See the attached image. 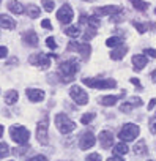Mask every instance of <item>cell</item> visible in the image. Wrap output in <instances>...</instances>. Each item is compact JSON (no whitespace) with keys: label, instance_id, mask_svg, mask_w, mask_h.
<instances>
[{"label":"cell","instance_id":"1","mask_svg":"<svg viewBox=\"0 0 156 161\" xmlns=\"http://www.w3.org/2000/svg\"><path fill=\"white\" fill-rule=\"evenodd\" d=\"M58 71L62 73V82H69V80L74 79L76 73L79 71V62L76 58L65 60L58 65Z\"/></svg>","mask_w":156,"mask_h":161},{"label":"cell","instance_id":"2","mask_svg":"<svg viewBox=\"0 0 156 161\" xmlns=\"http://www.w3.org/2000/svg\"><path fill=\"white\" fill-rule=\"evenodd\" d=\"M82 82L87 86V87H92V89H115L117 87V82L115 79H103V77H84Z\"/></svg>","mask_w":156,"mask_h":161},{"label":"cell","instance_id":"3","mask_svg":"<svg viewBox=\"0 0 156 161\" xmlns=\"http://www.w3.org/2000/svg\"><path fill=\"white\" fill-rule=\"evenodd\" d=\"M10 136H11V139H13L16 144L24 145V144H27L29 139H30V131H29L25 126H22V125H13V126L10 128Z\"/></svg>","mask_w":156,"mask_h":161},{"label":"cell","instance_id":"4","mask_svg":"<svg viewBox=\"0 0 156 161\" xmlns=\"http://www.w3.org/2000/svg\"><path fill=\"white\" fill-rule=\"evenodd\" d=\"M55 126H57V130L62 134H68V133H71V131L76 130V123L66 114H63V112H60V114L55 115Z\"/></svg>","mask_w":156,"mask_h":161},{"label":"cell","instance_id":"5","mask_svg":"<svg viewBox=\"0 0 156 161\" xmlns=\"http://www.w3.org/2000/svg\"><path fill=\"white\" fill-rule=\"evenodd\" d=\"M139 133H140L139 125H136V123H126V125H123V128L120 130L118 137H120V141H123V142H131V141H134V139L139 136Z\"/></svg>","mask_w":156,"mask_h":161},{"label":"cell","instance_id":"6","mask_svg":"<svg viewBox=\"0 0 156 161\" xmlns=\"http://www.w3.org/2000/svg\"><path fill=\"white\" fill-rule=\"evenodd\" d=\"M69 97L73 98V101L79 106H85L89 103V93L81 87V86H73L69 89Z\"/></svg>","mask_w":156,"mask_h":161},{"label":"cell","instance_id":"7","mask_svg":"<svg viewBox=\"0 0 156 161\" xmlns=\"http://www.w3.org/2000/svg\"><path fill=\"white\" fill-rule=\"evenodd\" d=\"M73 18H74V11H73V8H71L68 3L62 5L60 10L57 11V19H58L62 24H69V22L73 21Z\"/></svg>","mask_w":156,"mask_h":161},{"label":"cell","instance_id":"8","mask_svg":"<svg viewBox=\"0 0 156 161\" xmlns=\"http://www.w3.org/2000/svg\"><path fill=\"white\" fill-rule=\"evenodd\" d=\"M96 16L103 18V16H114L117 13H123V8L118 5H106V7H98L93 10Z\"/></svg>","mask_w":156,"mask_h":161},{"label":"cell","instance_id":"9","mask_svg":"<svg viewBox=\"0 0 156 161\" xmlns=\"http://www.w3.org/2000/svg\"><path fill=\"white\" fill-rule=\"evenodd\" d=\"M47 126H49L47 119H43V120L38 123V126H36V139H38V142L43 144V145H46L47 141H49V137H47Z\"/></svg>","mask_w":156,"mask_h":161},{"label":"cell","instance_id":"10","mask_svg":"<svg viewBox=\"0 0 156 161\" xmlns=\"http://www.w3.org/2000/svg\"><path fill=\"white\" fill-rule=\"evenodd\" d=\"M95 144H96V137H95V134L90 133V131L84 133V134L81 136V139H79V147H81L82 150H89V148H92Z\"/></svg>","mask_w":156,"mask_h":161},{"label":"cell","instance_id":"11","mask_svg":"<svg viewBox=\"0 0 156 161\" xmlns=\"http://www.w3.org/2000/svg\"><path fill=\"white\" fill-rule=\"evenodd\" d=\"M30 63L32 65H38L41 68H49L51 66V57L47 54H38V55H32L30 57Z\"/></svg>","mask_w":156,"mask_h":161},{"label":"cell","instance_id":"12","mask_svg":"<svg viewBox=\"0 0 156 161\" xmlns=\"http://www.w3.org/2000/svg\"><path fill=\"white\" fill-rule=\"evenodd\" d=\"M139 106H142V100L139 98V97H132V98H129L128 101H125L121 106H120V111L121 112H131L134 108H139Z\"/></svg>","mask_w":156,"mask_h":161},{"label":"cell","instance_id":"13","mask_svg":"<svg viewBox=\"0 0 156 161\" xmlns=\"http://www.w3.org/2000/svg\"><path fill=\"white\" fill-rule=\"evenodd\" d=\"M25 93H27V98H29L32 103H40V101H43L44 97H46L44 90H41V89H27Z\"/></svg>","mask_w":156,"mask_h":161},{"label":"cell","instance_id":"14","mask_svg":"<svg viewBox=\"0 0 156 161\" xmlns=\"http://www.w3.org/2000/svg\"><path fill=\"white\" fill-rule=\"evenodd\" d=\"M98 141H100V144L104 147V148H109V147H112V144H114V134L110 133V131H101L100 133V136H98Z\"/></svg>","mask_w":156,"mask_h":161},{"label":"cell","instance_id":"15","mask_svg":"<svg viewBox=\"0 0 156 161\" xmlns=\"http://www.w3.org/2000/svg\"><path fill=\"white\" fill-rule=\"evenodd\" d=\"M147 63H148V58H147L145 54H136V55L132 57V66H134L136 71L143 69V68L147 66Z\"/></svg>","mask_w":156,"mask_h":161},{"label":"cell","instance_id":"16","mask_svg":"<svg viewBox=\"0 0 156 161\" xmlns=\"http://www.w3.org/2000/svg\"><path fill=\"white\" fill-rule=\"evenodd\" d=\"M0 27L5 30H13L16 29V21L8 14H0Z\"/></svg>","mask_w":156,"mask_h":161},{"label":"cell","instance_id":"17","mask_svg":"<svg viewBox=\"0 0 156 161\" xmlns=\"http://www.w3.org/2000/svg\"><path fill=\"white\" fill-rule=\"evenodd\" d=\"M8 10L13 14H22V13H25L24 5L21 2H18V0H10V2H8Z\"/></svg>","mask_w":156,"mask_h":161},{"label":"cell","instance_id":"18","mask_svg":"<svg viewBox=\"0 0 156 161\" xmlns=\"http://www.w3.org/2000/svg\"><path fill=\"white\" fill-rule=\"evenodd\" d=\"M126 54H128V49L125 46H117L110 51V58L112 60H121Z\"/></svg>","mask_w":156,"mask_h":161},{"label":"cell","instance_id":"19","mask_svg":"<svg viewBox=\"0 0 156 161\" xmlns=\"http://www.w3.org/2000/svg\"><path fill=\"white\" fill-rule=\"evenodd\" d=\"M22 40H24V43L29 44V46H36V44H38V35H36L33 30L25 32L24 36H22Z\"/></svg>","mask_w":156,"mask_h":161},{"label":"cell","instance_id":"20","mask_svg":"<svg viewBox=\"0 0 156 161\" xmlns=\"http://www.w3.org/2000/svg\"><path fill=\"white\" fill-rule=\"evenodd\" d=\"M25 13H27V16H29L30 19H36V18H40L41 10H40V7H36V5H27V7H25Z\"/></svg>","mask_w":156,"mask_h":161},{"label":"cell","instance_id":"21","mask_svg":"<svg viewBox=\"0 0 156 161\" xmlns=\"http://www.w3.org/2000/svg\"><path fill=\"white\" fill-rule=\"evenodd\" d=\"M117 101H118V97H115V95H106V97L100 98V104H103V106H115Z\"/></svg>","mask_w":156,"mask_h":161},{"label":"cell","instance_id":"22","mask_svg":"<svg viewBox=\"0 0 156 161\" xmlns=\"http://www.w3.org/2000/svg\"><path fill=\"white\" fill-rule=\"evenodd\" d=\"M77 52L81 54L82 58L87 60V58L90 57V54H92V47H90L89 43H84V44H79V47H77Z\"/></svg>","mask_w":156,"mask_h":161},{"label":"cell","instance_id":"23","mask_svg":"<svg viewBox=\"0 0 156 161\" xmlns=\"http://www.w3.org/2000/svg\"><path fill=\"white\" fill-rule=\"evenodd\" d=\"M65 33H66L69 38L76 40L77 36H81V27H79V25H71V27H66V29H65Z\"/></svg>","mask_w":156,"mask_h":161},{"label":"cell","instance_id":"24","mask_svg":"<svg viewBox=\"0 0 156 161\" xmlns=\"http://www.w3.org/2000/svg\"><path fill=\"white\" fill-rule=\"evenodd\" d=\"M19 100V93L16 92V90H8L7 93H5V103L7 104H14L16 101Z\"/></svg>","mask_w":156,"mask_h":161},{"label":"cell","instance_id":"25","mask_svg":"<svg viewBox=\"0 0 156 161\" xmlns=\"http://www.w3.org/2000/svg\"><path fill=\"white\" fill-rule=\"evenodd\" d=\"M121 44H123V36H110V38L106 40V46H109L110 49L121 46Z\"/></svg>","mask_w":156,"mask_h":161},{"label":"cell","instance_id":"26","mask_svg":"<svg viewBox=\"0 0 156 161\" xmlns=\"http://www.w3.org/2000/svg\"><path fill=\"white\" fill-rule=\"evenodd\" d=\"M134 153H136L137 156H143V155L147 153V144H145V141L136 142V145H134Z\"/></svg>","mask_w":156,"mask_h":161},{"label":"cell","instance_id":"27","mask_svg":"<svg viewBox=\"0 0 156 161\" xmlns=\"http://www.w3.org/2000/svg\"><path fill=\"white\" fill-rule=\"evenodd\" d=\"M128 150H129V148H128V145H126L123 141H121L120 144H115V145H114V153H115V155H126Z\"/></svg>","mask_w":156,"mask_h":161},{"label":"cell","instance_id":"28","mask_svg":"<svg viewBox=\"0 0 156 161\" xmlns=\"http://www.w3.org/2000/svg\"><path fill=\"white\" fill-rule=\"evenodd\" d=\"M129 2H131V5H132L137 11H145V10H148V3L143 2V0H129Z\"/></svg>","mask_w":156,"mask_h":161},{"label":"cell","instance_id":"29","mask_svg":"<svg viewBox=\"0 0 156 161\" xmlns=\"http://www.w3.org/2000/svg\"><path fill=\"white\" fill-rule=\"evenodd\" d=\"M100 16L93 14V16H89V25L87 27H93V29H98L100 27Z\"/></svg>","mask_w":156,"mask_h":161},{"label":"cell","instance_id":"30","mask_svg":"<svg viewBox=\"0 0 156 161\" xmlns=\"http://www.w3.org/2000/svg\"><path fill=\"white\" fill-rule=\"evenodd\" d=\"M41 5H43V8H44V11H54V8H55V3L52 2V0H41Z\"/></svg>","mask_w":156,"mask_h":161},{"label":"cell","instance_id":"31","mask_svg":"<svg viewBox=\"0 0 156 161\" xmlns=\"http://www.w3.org/2000/svg\"><path fill=\"white\" fill-rule=\"evenodd\" d=\"M95 117H96V114H95V112H89V114H84V115L81 117V122H82L84 125H89Z\"/></svg>","mask_w":156,"mask_h":161},{"label":"cell","instance_id":"32","mask_svg":"<svg viewBox=\"0 0 156 161\" xmlns=\"http://www.w3.org/2000/svg\"><path fill=\"white\" fill-rule=\"evenodd\" d=\"M132 25L137 29V32H139V33H145V32L148 30V24H143V22H136V21H134V22H132Z\"/></svg>","mask_w":156,"mask_h":161},{"label":"cell","instance_id":"33","mask_svg":"<svg viewBox=\"0 0 156 161\" xmlns=\"http://www.w3.org/2000/svg\"><path fill=\"white\" fill-rule=\"evenodd\" d=\"M10 153V147L5 142H0V158H5Z\"/></svg>","mask_w":156,"mask_h":161},{"label":"cell","instance_id":"34","mask_svg":"<svg viewBox=\"0 0 156 161\" xmlns=\"http://www.w3.org/2000/svg\"><path fill=\"white\" fill-rule=\"evenodd\" d=\"M95 33H96V29H93V27H87V30H85V33H84V40H92L93 36H95Z\"/></svg>","mask_w":156,"mask_h":161},{"label":"cell","instance_id":"35","mask_svg":"<svg viewBox=\"0 0 156 161\" xmlns=\"http://www.w3.org/2000/svg\"><path fill=\"white\" fill-rule=\"evenodd\" d=\"M46 44H47L49 49H57V43H55L54 36H47V38H46Z\"/></svg>","mask_w":156,"mask_h":161},{"label":"cell","instance_id":"36","mask_svg":"<svg viewBox=\"0 0 156 161\" xmlns=\"http://www.w3.org/2000/svg\"><path fill=\"white\" fill-rule=\"evenodd\" d=\"M85 161H101V155L100 153H90L85 158Z\"/></svg>","mask_w":156,"mask_h":161},{"label":"cell","instance_id":"37","mask_svg":"<svg viewBox=\"0 0 156 161\" xmlns=\"http://www.w3.org/2000/svg\"><path fill=\"white\" fill-rule=\"evenodd\" d=\"M148 126H150V131H151L153 134H156V117H151V119H150Z\"/></svg>","mask_w":156,"mask_h":161},{"label":"cell","instance_id":"38","mask_svg":"<svg viewBox=\"0 0 156 161\" xmlns=\"http://www.w3.org/2000/svg\"><path fill=\"white\" fill-rule=\"evenodd\" d=\"M143 54H145L147 57H153V58H156V49H151V47L143 49Z\"/></svg>","mask_w":156,"mask_h":161},{"label":"cell","instance_id":"39","mask_svg":"<svg viewBox=\"0 0 156 161\" xmlns=\"http://www.w3.org/2000/svg\"><path fill=\"white\" fill-rule=\"evenodd\" d=\"M41 27H43V29H47V30H52V24H51L49 19H43V21H41Z\"/></svg>","mask_w":156,"mask_h":161},{"label":"cell","instance_id":"40","mask_svg":"<svg viewBox=\"0 0 156 161\" xmlns=\"http://www.w3.org/2000/svg\"><path fill=\"white\" fill-rule=\"evenodd\" d=\"M27 161H47V158H46L44 155H36V156H32V158L27 159Z\"/></svg>","mask_w":156,"mask_h":161},{"label":"cell","instance_id":"41","mask_svg":"<svg viewBox=\"0 0 156 161\" xmlns=\"http://www.w3.org/2000/svg\"><path fill=\"white\" fill-rule=\"evenodd\" d=\"M8 55V49L5 46H0V58H5Z\"/></svg>","mask_w":156,"mask_h":161},{"label":"cell","instance_id":"42","mask_svg":"<svg viewBox=\"0 0 156 161\" xmlns=\"http://www.w3.org/2000/svg\"><path fill=\"white\" fill-rule=\"evenodd\" d=\"M129 82H131V84H134V86H137V89H142V86H140V80H139L137 77H131V79H129Z\"/></svg>","mask_w":156,"mask_h":161},{"label":"cell","instance_id":"43","mask_svg":"<svg viewBox=\"0 0 156 161\" xmlns=\"http://www.w3.org/2000/svg\"><path fill=\"white\" fill-rule=\"evenodd\" d=\"M77 47H79V44H77L76 41H71L68 44V51H77Z\"/></svg>","mask_w":156,"mask_h":161},{"label":"cell","instance_id":"44","mask_svg":"<svg viewBox=\"0 0 156 161\" xmlns=\"http://www.w3.org/2000/svg\"><path fill=\"white\" fill-rule=\"evenodd\" d=\"M79 22H81L82 25H85V27H87V25H89V16L82 14V16H81V19H79Z\"/></svg>","mask_w":156,"mask_h":161},{"label":"cell","instance_id":"45","mask_svg":"<svg viewBox=\"0 0 156 161\" xmlns=\"http://www.w3.org/2000/svg\"><path fill=\"white\" fill-rule=\"evenodd\" d=\"M107 161H125V159H123V158H121L120 155H115V156H110V158H109Z\"/></svg>","mask_w":156,"mask_h":161},{"label":"cell","instance_id":"46","mask_svg":"<svg viewBox=\"0 0 156 161\" xmlns=\"http://www.w3.org/2000/svg\"><path fill=\"white\" fill-rule=\"evenodd\" d=\"M154 106H156V98H153V100H151V101L148 103V111H151V109H153Z\"/></svg>","mask_w":156,"mask_h":161},{"label":"cell","instance_id":"47","mask_svg":"<svg viewBox=\"0 0 156 161\" xmlns=\"http://www.w3.org/2000/svg\"><path fill=\"white\" fill-rule=\"evenodd\" d=\"M151 80H153V82L156 84V69H154V71L151 73Z\"/></svg>","mask_w":156,"mask_h":161},{"label":"cell","instance_id":"48","mask_svg":"<svg viewBox=\"0 0 156 161\" xmlns=\"http://www.w3.org/2000/svg\"><path fill=\"white\" fill-rule=\"evenodd\" d=\"M2 133H3V126L0 125V136H2Z\"/></svg>","mask_w":156,"mask_h":161},{"label":"cell","instance_id":"49","mask_svg":"<svg viewBox=\"0 0 156 161\" xmlns=\"http://www.w3.org/2000/svg\"><path fill=\"white\" fill-rule=\"evenodd\" d=\"M84 2H93V0H84Z\"/></svg>","mask_w":156,"mask_h":161},{"label":"cell","instance_id":"50","mask_svg":"<svg viewBox=\"0 0 156 161\" xmlns=\"http://www.w3.org/2000/svg\"><path fill=\"white\" fill-rule=\"evenodd\" d=\"M154 14H156V8H154Z\"/></svg>","mask_w":156,"mask_h":161},{"label":"cell","instance_id":"51","mask_svg":"<svg viewBox=\"0 0 156 161\" xmlns=\"http://www.w3.org/2000/svg\"><path fill=\"white\" fill-rule=\"evenodd\" d=\"M148 161H150V159H148Z\"/></svg>","mask_w":156,"mask_h":161}]
</instances>
